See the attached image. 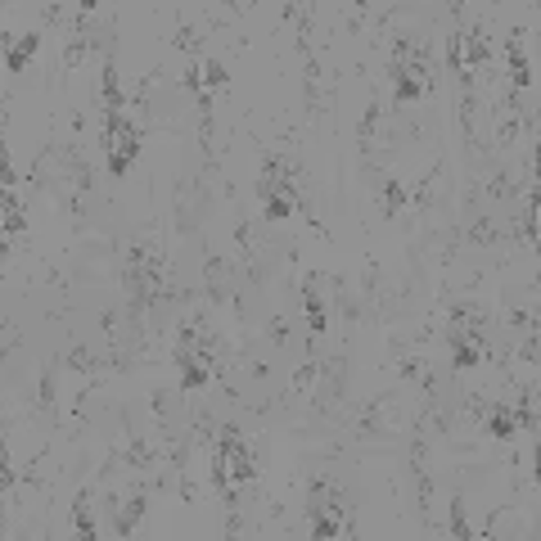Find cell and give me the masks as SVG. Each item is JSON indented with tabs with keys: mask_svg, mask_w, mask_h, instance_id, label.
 <instances>
[{
	"mask_svg": "<svg viewBox=\"0 0 541 541\" xmlns=\"http://www.w3.org/2000/svg\"><path fill=\"white\" fill-rule=\"evenodd\" d=\"M348 375H352V366H348V357H343V352H334V357H325V361H320V380H316V392H311L320 411H334V406L348 397V388H352Z\"/></svg>",
	"mask_w": 541,
	"mask_h": 541,
	"instance_id": "1",
	"label": "cell"
},
{
	"mask_svg": "<svg viewBox=\"0 0 541 541\" xmlns=\"http://www.w3.org/2000/svg\"><path fill=\"white\" fill-rule=\"evenodd\" d=\"M140 136H145V127H140L136 118H127V127L118 131V145H113V150H109V158H104L113 181H122V176L131 172V162H136V154H140Z\"/></svg>",
	"mask_w": 541,
	"mask_h": 541,
	"instance_id": "2",
	"label": "cell"
},
{
	"mask_svg": "<svg viewBox=\"0 0 541 541\" xmlns=\"http://www.w3.org/2000/svg\"><path fill=\"white\" fill-rule=\"evenodd\" d=\"M505 73H510V95H524L533 86V64L524 55V27L515 23L510 36H505Z\"/></svg>",
	"mask_w": 541,
	"mask_h": 541,
	"instance_id": "3",
	"label": "cell"
},
{
	"mask_svg": "<svg viewBox=\"0 0 541 541\" xmlns=\"http://www.w3.org/2000/svg\"><path fill=\"white\" fill-rule=\"evenodd\" d=\"M145 510H150V487H145V483H136V487H131V496L113 510V537H131V533L140 528Z\"/></svg>",
	"mask_w": 541,
	"mask_h": 541,
	"instance_id": "4",
	"label": "cell"
},
{
	"mask_svg": "<svg viewBox=\"0 0 541 541\" xmlns=\"http://www.w3.org/2000/svg\"><path fill=\"white\" fill-rule=\"evenodd\" d=\"M298 307L307 316L311 338H320L325 325H329V316H325V294H320V285H316V271H307V276L298 280Z\"/></svg>",
	"mask_w": 541,
	"mask_h": 541,
	"instance_id": "5",
	"label": "cell"
},
{
	"mask_svg": "<svg viewBox=\"0 0 541 541\" xmlns=\"http://www.w3.org/2000/svg\"><path fill=\"white\" fill-rule=\"evenodd\" d=\"M36 46H41V27H36V32H23L18 41H14V36L5 32V73H14V78H18V73H23V68L32 64Z\"/></svg>",
	"mask_w": 541,
	"mask_h": 541,
	"instance_id": "6",
	"label": "cell"
},
{
	"mask_svg": "<svg viewBox=\"0 0 541 541\" xmlns=\"http://www.w3.org/2000/svg\"><path fill=\"white\" fill-rule=\"evenodd\" d=\"M99 99H104V113H127V90L118 78V59L113 50L104 55V73H99Z\"/></svg>",
	"mask_w": 541,
	"mask_h": 541,
	"instance_id": "7",
	"label": "cell"
},
{
	"mask_svg": "<svg viewBox=\"0 0 541 541\" xmlns=\"http://www.w3.org/2000/svg\"><path fill=\"white\" fill-rule=\"evenodd\" d=\"M95 496H99L95 478L86 487H78V496H73V537H95Z\"/></svg>",
	"mask_w": 541,
	"mask_h": 541,
	"instance_id": "8",
	"label": "cell"
},
{
	"mask_svg": "<svg viewBox=\"0 0 541 541\" xmlns=\"http://www.w3.org/2000/svg\"><path fill=\"white\" fill-rule=\"evenodd\" d=\"M316 380H320V361H316V348H307V361L294 370V380L285 388V406H298L303 397H311V392H316Z\"/></svg>",
	"mask_w": 541,
	"mask_h": 541,
	"instance_id": "9",
	"label": "cell"
},
{
	"mask_svg": "<svg viewBox=\"0 0 541 541\" xmlns=\"http://www.w3.org/2000/svg\"><path fill=\"white\" fill-rule=\"evenodd\" d=\"M59 366H64V370H73V375H81V380H90V375H99L109 361H104V352H95L90 343H73V348L59 357Z\"/></svg>",
	"mask_w": 541,
	"mask_h": 541,
	"instance_id": "10",
	"label": "cell"
},
{
	"mask_svg": "<svg viewBox=\"0 0 541 541\" xmlns=\"http://www.w3.org/2000/svg\"><path fill=\"white\" fill-rule=\"evenodd\" d=\"M478 194L505 203V199H519V181H515V172H510L505 162H492V172H487V181L478 185Z\"/></svg>",
	"mask_w": 541,
	"mask_h": 541,
	"instance_id": "11",
	"label": "cell"
},
{
	"mask_svg": "<svg viewBox=\"0 0 541 541\" xmlns=\"http://www.w3.org/2000/svg\"><path fill=\"white\" fill-rule=\"evenodd\" d=\"M483 433H487L492 442H515L519 424H515V415H510V406H505V401H487V415H483Z\"/></svg>",
	"mask_w": 541,
	"mask_h": 541,
	"instance_id": "12",
	"label": "cell"
},
{
	"mask_svg": "<svg viewBox=\"0 0 541 541\" xmlns=\"http://www.w3.org/2000/svg\"><path fill=\"white\" fill-rule=\"evenodd\" d=\"M478 109H483L478 86L461 90V136H464V150H469V154H483V150H478Z\"/></svg>",
	"mask_w": 541,
	"mask_h": 541,
	"instance_id": "13",
	"label": "cell"
},
{
	"mask_svg": "<svg viewBox=\"0 0 541 541\" xmlns=\"http://www.w3.org/2000/svg\"><path fill=\"white\" fill-rule=\"evenodd\" d=\"M380 122H384V104H380V95H370V99H366V113H361V122H357V150H361V158H370V150H375Z\"/></svg>",
	"mask_w": 541,
	"mask_h": 541,
	"instance_id": "14",
	"label": "cell"
},
{
	"mask_svg": "<svg viewBox=\"0 0 541 541\" xmlns=\"http://www.w3.org/2000/svg\"><path fill=\"white\" fill-rule=\"evenodd\" d=\"M442 172H447V167H442V162H433V167H429V172H424V176L411 185V208H415V217L433 208V194H438V181H442Z\"/></svg>",
	"mask_w": 541,
	"mask_h": 541,
	"instance_id": "15",
	"label": "cell"
},
{
	"mask_svg": "<svg viewBox=\"0 0 541 541\" xmlns=\"http://www.w3.org/2000/svg\"><path fill=\"white\" fill-rule=\"evenodd\" d=\"M231 483L234 487H253L257 483V452L244 447V438L234 442V452H231Z\"/></svg>",
	"mask_w": 541,
	"mask_h": 541,
	"instance_id": "16",
	"label": "cell"
},
{
	"mask_svg": "<svg viewBox=\"0 0 541 541\" xmlns=\"http://www.w3.org/2000/svg\"><path fill=\"white\" fill-rule=\"evenodd\" d=\"M203 41H208V32H203V27H194V23H176V27H172V36H167V46H172V50H181L185 59H199Z\"/></svg>",
	"mask_w": 541,
	"mask_h": 541,
	"instance_id": "17",
	"label": "cell"
},
{
	"mask_svg": "<svg viewBox=\"0 0 541 541\" xmlns=\"http://www.w3.org/2000/svg\"><path fill=\"white\" fill-rule=\"evenodd\" d=\"M59 357H50L46 366H41V380H36V411H55V401H59Z\"/></svg>",
	"mask_w": 541,
	"mask_h": 541,
	"instance_id": "18",
	"label": "cell"
},
{
	"mask_svg": "<svg viewBox=\"0 0 541 541\" xmlns=\"http://www.w3.org/2000/svg\"><path fill=\"white\" fill-rule=\"evenodd\" d=\"M510 415H515V424H519L524 433H533V429H537V388H533V384L519 388V392H515Z\"/></svg>",
	"mask_w": 541,
	"mask_h": 541,
	"instance_id": "19",
	"label": "cell"
},
{
	"mask_svg": "<svg viewBox=\"0 0 541 541\" xmlns=\"http://www.w3.org/2000/svg\"><path fill=\"white\" fill-rule=\"evenodd\" d=\"M320 59L316 55H307L303 59V109H307V118H316L320 113Z\"/></svg>",
	"mask_w": 541,
	"mask_h": 541,
	"instance_id": "20",
	"label": "cell"
},
{
	"mask_svg": "<svg viewBox=\"0 0 541 541\" xmlns=\"http://www.w3.org/2000/svg\"><path fill=\"white\" fill-rule=\"evenodd\" d=\"M122 456H127V469H154L158 464L154 442L140 438V433H131V429H127V452H122Z\"/></svg>",
	"mask_w": 541,
	"mask_h": 541,
	"instance_id": "21",
	"label": "cell"
},
{
	"mask_svg": "<svg viewBox=\"0 0 541 541\" xmlns=\"http://www.w3.org/2000/svg\"><path fill=\"white\" fill-rule=\"evenodd\" d=\"M483 361H492V348H478V343H469V338H461V343H452V370H473V366H483Z\"/></svg>",
	"mask_w": 541,
	"mask_h": 541,
	"instance_id": "22",
	"label": "cell"
},
{
	"mask_svg": "<svg viewBox=\"0 0 541 541\" xmlns=\"http://www.w3.org/2000/svg\"><path fill=\"white\" fill-rule=\"evenodd\" d=\"M380 199H384V217H401V213L411 208V185H401L397 176H388Z\"/></svg>",
	"mask_w": 541,
	"mask_h": 541,
	"instance_id": "23",
	"label": "cell"
},
{
	"mask_svg": "<svg viewBox=\"0 0 541 541\" xmlns=\"http://www.w3.org/2000/svg\"><path fill=\"white\" fill-rule=\"evenodd\" d=\"M464 244H473V248H492V244H501V226L492 222V217H473V226L464 234Z\"/></svg>",
	"mask_w": 541,
	"mask_h": 541,
	"instance_id": "24",
	"label": "cell"
},
{
	"mask_svg": "<svg viewBox=\"0 0 541 541\" xmlns=\"http://www.w3.org/2000/svg\"><path fill=\"white\" fill-rule=\"evenodd\" d=\"M294 23H298V55L307 59V55H316V50H311V32H316V5H298Z\"/></svg>",
	"mask_w": 541,
	"mask_h": 541,
	"instance_id": "25",
	"label": "cell"
},
{
	"mask_svg": "<svg viewBox=\"0 0 541 541\" xmlns=\"http://www.w3.org/2000/svg\"><path fill=\"white\" fill-rule=\"evenodd\" d=\"M452 537H456V541L473 537V528H469V510H464V496H461V492L452 496Z\"/></svg>",
	"mask_w": 541,
	"mask_h": 541,
	"instance_id": "26",
	"label": "cell"
},
{
	"mask_svg": "<svg viewBox=\"0 0 541 541\" xmlns=\"http://www.w3.org/2000/svg\"><path fill=\"white\" fill-rule=\"evenodd\" d=\"M231 86V73L222 59H203V90H226Z\"/></svg>",
	"mask_w": 541,
	"mask_h": 541,
	"instance_id": "27",
	"label": "cell"
},
{
	"mask_svg": "<svg viewBox=\"0 0 541 541\" xmlns=\"http://www.w3.org/2000/svg\"><path fill=\"white\" fill-rule=\"evenodd\" d=\"M519 127H524V113H505V122L496 127V150H510L519 140Z\"/></svg>",
	"mask_w": 541,
	"mask_h": 541,
	"instance_id": "28",
	"label": "cell"
},
{
	"mask_svg": "<svg viewBox=\"0 0 541 541\" xmlns=\"http://www.w3.org/2000/svg\"><path fill=\"white\" fill-rule=\"evenodd\" d=\"M150 411H154V420H158V429L167 433V420H172V397L162 392V388H154L150 392Z\"/></svg>",
	"mask_w": 541,
	"mask_h": 541,
	"instance_id": "29",
	"label": "cell"
},
{
	"mask_svg": "<svg viewBox=\"0 0 541 541\" xmlns=\"http://www.w3.org/2000/svg\"><path fill=\"white\" fill-rule=\"evenodd\" d=\"M266 338H271V348H289V320L285 316H271L266 320Z\"/></svg>",
	"mask_w": 541,
	"mask_h": 541,
	"instance_id": "30",
	"label": "cell"
},
{
	"mask_svg": "<svg viewBox=\"0 0 541 541\" xmlns=\"http://www.w3.org/2000/svg\"><path fill=\"white\" fill-rule=\"evenodd\" d=\"M244 533V519H239V505L234 510H226V537H239Z\"/></svg>",
	"mask_w": 541,
	"mask_h": 541,
	"instance_id": "31",
	"label": "cell"
},
{
	"mask_svg": "<svg viewBox=\"0 0 541 541\" xmlns=\"http://www.w3.org/2000/svg\"><path fill=\"white\" fill-rule=\"evenodd\" d=\"M18 343H23V334H18V329H5V343H0V352L9 357V352H14Z\"/></svg>",
	"mask_w": 541,
	"mask_h": 541,
	"instance_id": "32",
	"label": "cell"
}]
</instances>
